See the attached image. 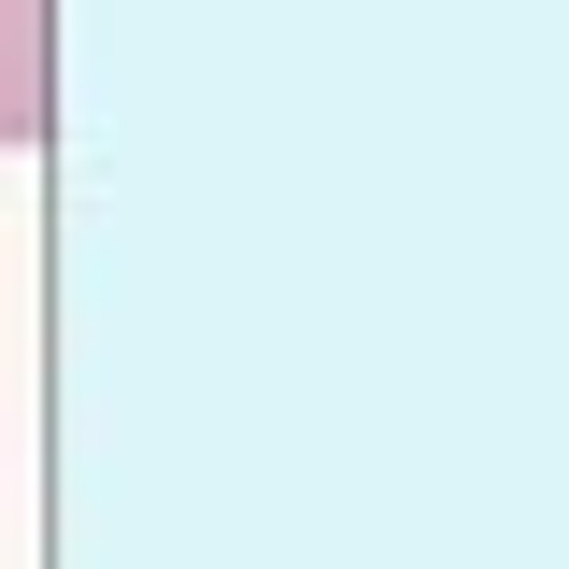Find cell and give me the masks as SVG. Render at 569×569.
Masks as SVG:
<instances>
[{
  "label": "cell",
  "mask_w": 569,
  "mask_h": 569,
  "mask_svg": "<svg viewBox=\"0 0 569 569\" xmlns=\"http://www.w3.org/2000/svg\"><path fill=\"white\" fill-rule=\"evenodd\" d=\"M58 129V0H0V157Z\"/></svg>",
  "instance_id": "1"
}]
</instances>
